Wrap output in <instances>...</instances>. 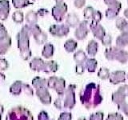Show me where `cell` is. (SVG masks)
<instances>
[{"mask_svg":"<svg viewBox=\"0 0 128 120\" xmlns=\"http://www.w3.org/2000/svg\"><path fill=\"white\" fill-rule=\"evenodd\" d=\"M80 101L87 109L95 108L102 101V96L100 92V85L94 82L88 83L80 91Z\"/></svg>","mask_w":128,"mask_h":120,"instance_id":"obj_1","label":"cell"},{"mask_svg":"<svg viewBox=\"0 0 128 120\" xmlns=\"http://www.w3.org/2000/svg\"><path fill=\"white\" fill-rule=\"evenodd\" d=\"M76 85L70 84L66 90L65 93L62 95H59V97L55 100L54 106L57 109L61 110L62 108L72 109L75 105V91Z\"/></svg>","mask_w":128,"mask_h":120,"instance_id":"obj_2","label":"cell"},{"mask_svg":"<svg viewBox=\"0 0 128 120\" xmlns=\"http://www.w3.org/2000/svg\"><path fill=\"white\" fill-rule=\"evenodd\" d=\"M29 36L30 34L27 30L26 26H24L21 31L18 34V46L20 50V54L23 59L27 60L30 58L31 51L29 48Z\"/></svg>","mask_w":128,"mask_h":120,"instance_id":"obj_3","label":"cell"},{"mask_svg":"<svg viewBox=\"0 0 128 120\" xmlns=\"http://www.w3.org/2000/svg\"><path fill=\"white\" fill-rule=\"evenodd\" d=\"M104 55L106 58L110 61L117 60L120 63H126L128 61V52L116 46L106 48L104 52Z\"/></svg>","mask_w":128,"mask_h":120,"instance_id":"obj_4","label":"cell"},{"mask_svg":"<svg viewBox=\"0 0 128 120\" xmlns=\"http://www.w3.org/2000/svg\"><path fill=\"white\" fill-rule=\"evenodd\" d=\"M6 120H34V118L27 109L22 106H16L8 112Z\"/></svg>","mask_w":128,"mask_h":120,"instance_id":"obj_5","label":"cell"},{"mask_svg":"<svg viewBox=\"0 0 128 120\" xmlns=\"http://www.w3.org/2000/svg\"><path fill=\"white\" fill-rule=\"evenodd\" d=\"M47 86L55 90L58 95H62L66 91L65 80L62 78H58L56 76H51L47 80Z\"/></svg>","mask_w":128,"mask_h":120,"instance_id":"obj_6","label":"cell"},{"mask_svg":"<svg viewBox=\"0 0 128 120\" xmlns=\"http://www.w3.org/2000/svg\"><path fill=\"white\" fill-rule=\"evenodd\" d=\"M67 10H68V6L66 2H57L56 5L52 8L51 14L56 22H61L65 18Z\"/></svg>","mask_w":128,"mask_h":120,"instance_id":"obj_7","label":"cell"},{"mask_svg":"<svg viewBox=\"0 0 128 120\" xmlns=\"http://www.w3.org/2000/svg\"><path fill=\"white\" fill-rule=\"evenodd\" d=\"M49 32L55 37L62 38L69 34L70 27L67 26L66 24H55L50 26Z\"/></svg>","mask_w":128,"mask_h":120,"instance_id":"obj_8","label":"cell"},{"mask_svg":"<svg viewBox=\"0 0 128 120\" xmlns=\"http://www.w3.org/2000/svg\"><path fill=\"white\" fill-rule=\"evenodd\" d=\"M89 24L90 23L88 20H83V21L80 22L79 25L76 27V30L74 31V36L78 40H83L86 38L90 31Z\"/></svg>","mask_w":128,"mask_h":120,"instance_id":"obj_9","label":"cell"},{"mask_svg":"<svg viewBox=\"0 0 128 120\" xmlns=\"http://www.w3.org/2000/svg\"><path fill=\"white\" fill-rule=\"evenodd\" d=\"M128 95V86L123 85L121 86L114 93L112 94V101L117 105L125 102V98Z\"/></svg>","mask_w":128,"mask_h":120,"instance_id":"obj_10","label":"cell"},{"mask_svg":"<svg viewBox=\"0 0 128 120\" xmlns=\"http://www.w3.org/2000/svg\"><path fill=\"white\" fill-rule=\"evenodd\" d=\"M89 27L92 33H93L94 38H98V40H102L104 38V36L106 34L105 29L101 24L95 22L93 20H91L90 23L89 24Z\"/></svg>","mask_w":128,"mask_h":120,"instance_id":"obj_11","label":"cell"},{"mask_svg":"<svg viewBox=\"0 0 128 120\" xmlns=\"http://www.w3.org/2000/svg\"><path fill=\"white\" fill-rule=\"evenodd\" d=\"M47 86H43L41 87H38L36 89V94L38 98L40 99L43 104H50L51 103V96L50 93L47 90Z\"/></svg>","mask_w":128,"mask_h":120,"instance_id":"obj_12","label":"cell"},{"mask_svg":"<svg viewBox=\"0 0 128 120\" xmlns=\"http://www.w3.org/2000/svg\"><path fill=\"white\" fill-rule=\"evenodd\" d=\"M109 80L112 84H118L120 82H125V80H126L125 71L116 70V71L112 72V73H110Z\"/></svg>","mask_w":128,"mask_h":120,"instance_id":"obj_13","label":"cell"},{"mask_svg":"<svg viewBox=\"0 0 128 120\" xmlns=\"http://www.w3.org/2000/svg\"><path fill=\"white\" fill-rule=\"evenodd\" d=\"M80 23V20L78 16L74 13L68 14L66 18V25L70 28L77 27Z\"/></svg>","mask_w":128,"mask_h":120,"instance_id":"obj_14","label":"cell"},{"mask_svg":"<svg viewBox=\"0 0 128 120\" xmlns=\"http://www.w3.org/2000/svg\"><path fill=\"white\" fill-rule=\"evenodd\" d=\"M10 6L8 0H1L0 1V19L5 20L9 14Z\"/></svg>","mask_w":128,"mask_h":120,"instance_id":"obj_15","label":"cell"},{"mask_svg":"<svg viewBox=\"0 0 128 120\" xmlns=\"http://www.w3.org/2000/svg\"><path fill=\"white\" fill-rule=\"evenodd\" d=\"M46 62H44L42 58H34L30 63V66L32 70L36 71H43L45 67Z\"/></svg>","mask_w":128,"mask_h":120,"instance_id":"obj_16","label":"cell"},{"mask_svg":"<svg viewBox=\"0 0 128 120\" xmlns=\"http://www.w3.org/2000/svg\"><path fill=\"white\" fill-rule=\"evenodd\" d=\"M116 46L121 49L128 46V32H122L116 39Z\"/></svg>","mask_w":128,"mask_h":120,"instance_id":"obj_17","label":"cell"},{"mask_svg":"<svg viewBox=\"0 0 128 120\" xmlns=\"http://www.w3.org/2000/svg\"><path fill=\"white\" fill-rule=\"evenodd\" d=\"M98 44L95 40H90L88 42V45L86 46V51L87 54L91 57L95 56L96 54L98 53Z\"/></svg>","mask_w":128,"mask_h":120,"instance_id":"obj_18","label":"cell"},{"mask_svg":"<svg viewBox=\"0 0 128 120\" xmlns=\"http://www.w3.org/2000/svg\"><path fill=\"white\" fill-rule=\"evenodd\" d=\"M10 38L9 36L0 39V54H4L10 46Z\"/></svg>","mask_w":128,"mask_h":120,"instance_id":"obj_19","label":"cell"},{"mask_svg":"<svg viewBox=\"0 0 128 120\" xmlns=\"http://www.w3.org/2000/svg\"><path fill=\"white\" fill-rule=\"evenodd\" d=\"M74 59L77 64H84L87 59V56L82 50H78L74 53Z\"/></svg>","mask_w":128,"mask_h":120,"instance_id":"obj_20","label":"cell"},{"mask_svg":"<svg viewBox=\"0 0 128 120\" xmlns=\"http://www.w3.org/2000/svg\"><path fill=\"white\" fill-rule=\"evenodd\" d=\"M97 65H98L97 60L94 58H87L85 63H84V66H85L86 69H87V70L89 72H92V73L96 70Z\"/></svg>","mask_w":128,"mask_h":120,"instance_id":"obj_21","label":"cell"},{"mask_svg":"<svg viewBox=\"0 0 128 120\" xmlns=\"http://www.w3.org/2000/svg\"><path fill=\"white\" fill-rule=\"evenodd\" d=\"M54 52V47L52 45L51 43H46L43 47V50L42 52V54L43 57H45L46 58H50L52 57Z\"/></svg>","mask_w":128,"mask_h":120,"instance_id":"obj_22","label":"cell"},{"mask_svg":"<svg viewBox=\"0 0 128 120\" xmlns=\"http://www.w3.org/2000/svg\"><path fill=\"white\" fill-rule=\"evenodd\" d=\"M78 46V43L75 41L74 39L70 38L66 41V42L64 43V48H65L66 51L71 53V52H74L76 48Z\"/></svg>","mask_w":128,"mask_h":120,"instance_id":"obj_23","label":"cell"},{"mask_svg":"<svg viewBox=\"0 0 128 120\" xmlns=\"http://www.w3.org/2000/svg\"><path fill=\"white\" fill-rule=\"evenodd\" d=\"M121 9L119 8H110L108 7L106 12H105V16L107 19H114L118 17Z\"/></svg>","mask_w":128,"mask_h":120,"instance_id":"obj_24","label":"cell"},{"mask_svg":"<svg viewBox=\"0 0 128 120\" xmlns=\"http://www.w3.org/2000/svg\"><path fill=\"white\" fill-rule=\"evenodd\" d=\"M38 15L37 12H34L33 10L29 11L26 15V20L28 22V25H33V24H36L38 22Z\"/></svg>","mask_w":128,"mask_h":120,"instance_id":"obj_25","label":"cell"},{"mask_svg":"<svg viewBox=\"0 0 128 120\" xmlns=\"http://www.w3.org/2000/svg\"><path fill=\"white\" fill-rule=\"evenodd\" d=\"M58 66L55 61H49L46 62L44 67V72L46 73H51V72H56L58 70Z\"/></svg>","mask_w":128,"mask_h":120,"instance_id":"obj_26","label":"cell"},{"mask_svg":"<svg viewBox=\"0 0 128 120\" xmlns=\"http://www.w3.org/2000/svg\"><path fill=\"white\" fill-rule=\"evenodd\" d=\"M23 86V83L21 81H16L13 85L10 86V92L14 95H18L20 94L22 90V88Z\"/></svg>","mask_w":128,"mask_h":120,"instance_id":"obj_27","label":"cell"},{"mask_svg":"<svg viewBox=\"0 0 128 120\" xmlns=\"http://www.w3.org/2000/svg\"><path fill=\"white\" fill-rule=\"evenodd\" d=\"M127 25H128V22L124 18L120 17V18H118L117 19H116L115 26H116V27H117V29L119 30L121 32L125 29V27Z\"/></svg>","mask_w":128,"mask_h":120,"instance_id":"obj_28","label":"cell"},{"mask_svg":"<svg viewBox=\"0 0 128 120\" xmlns=\"http://www.w3.org/2000/svg\"><path fill=\"white\" fill-rule=\"evenodd\" d=\"M95 12V10L93 7L90 6H86L83 10V16L85 18L86 20H89V19H92L93 18V15Z\"/></svg>","mask_w":128,"mask_h":120,"instance_id":"obj_29","label":"cell"},{"mask_svg":"<svg viewBox=\"0 0 128 120\" xmlns=\"http://www.w3.org/2000/svg\"><path fill=\"white\" fill-rule=\"evenodd\" d=\"M13 5L15 8H23L31 4L29 0H12Z\"/></svg>","mask_w":128,"mask_h":120,"instance_id":"obj_30","label":"cell"},{"mask_svg":"<svg viewBox=\"0 0 128 120\" xmlns=\"http://www.w3.org/2000/svg\"><path fill=\"white\" fill-rule=\"evenodd\" d=\"M104 3L110 8H119L122 9V3L118 0H103Z\"/></svg>","mask_w":128,"mask_h":120,"instance_id":"obj_31","label":"cell"},{"mask_svg":"<svg viewBox=\"0 0 128 120\" xmlns=\"http://www.w3.org/2000/svg\"><path fill=\"white\" fill-rule=\"evenodd\" d=\"M34 38L35 39L36 42H37L38 44H42L47 40V35H46V34L45 33V32L41 31L37 35L34 36Z\"/></svg>","mask_w":128,"mask_h":120,"instance_id":"obj_32","label":"cell"},{"mask_svg":"<svg viewBox=\"0 0 128 120\" xmlns=\"http://www.w3.org/2000/svg\"><path fill=\"white\" fill-rule=\"evenodd\" d=\"M110 73L107 68H101L98 72V76L101 79H107L110 78Z\"/></svg>","mask_w":128,"mask_h":120,"instance_id":"obj_33","label":"cell"},{"mask_svg":"<svg viewBox=\"0 0 128 120\" xmlns=\"http://www.w3.org/2000/svg\"><path fill=\"white\" fill-rule=\"evenodd\" d=\"M12 18L13 20L17 23H22L23 19H24V17H23V13L22 11H15L14 13L13 14V16H12Z\"/></svg>","mask_w":128,"mask_h":120,"instance_id":"obj_34","label":"cell"},{"mask_svg":"<svg viewBox=\"0 0 128 120\" xmlns=\"http://www.w3.org/2000/svg\"><path fill=\"white\" fill-rule=\"evenodd\" d=\"M101 42H102V44L103 46H110L111 42H112V37H111V35L109 34H106L105 36H104V38L101 40Z\"/></svg>","mask_w":128,"mask_h":120,"instance_id":"obj_35","label":"cell"},{"mask_svg":"<svg viewBox=\"0 0 128 120\" xmlns=\"http://www.w3.org/2000/svg\"><path fill=\"white\" fill-rule=\"evenodd\" d=\"M103 117H104V114L102 112L99 111V112H96V113L92 114L90 116L89 120H103Z\"/></svg>","mask_w":128,"mask_h":120,"instance_id":"obj_36","label":"cell"},{"mask_svg":"<svg viewBox=\"0 0 128 120\" xmlns=\"http://www.w3.org/2000/svg\"><path fill=\"white\" fill-rule=\"evenodd\" d=\"M106 120H123V116L118 113H112L108 114Z\"/></svg>","mask_w":128,"mask_h":120,"instance_id":"obj_37","label":"cell"},{"mask_svg":"<svg viewBox=\"0 0 128 120\" xmlns=\"http://www.w3.org/2000/svg\"><path fill=\"white\" fill-rule=\"evenodd\" d=\"M102 12L100 11V10H95L94 14L93 15V18H92V20H93V21H94L95 22L99 23L100 21L102 20Z\"/></svg>","mask_w":128,"mask_h":120,"instance_id":"obj_38","label":"cell"},{"mask_svg":"<svg viewBox=\"0 0 128 120\" xmlns=\"http://www.w3.org/2000/svg\"><path fill=\"white\" fill-rule=\"evenodd\" d=\"M72 114L70 112H63L59 115L58 120H71Z\"/></svg>","mask_w":128,"mask_h":120,"instance_id":"obj_39","label":"cell"},{"mask_svg":"<svg viewBox=\"0 0 128 120\" xmlns=\"http://www.w3.org/2000/svg\"><path fill=\"white\" fill-rule=\"evenodd\" d=\"M86 5V0H74V6L78 8V9H81Z\"/></svg>","mask_w":128,"mask_h":120,"instance_id":"obj_40","label":"cell"},{"mask_svg":"<svg viewBox=\"0 0 128 120\" xmlns=\"http://www.w3.org/2000/svg\"><path fill=\"white\" fill-rule=\"evenodd\" d=\"M75 70L76 73L78 74H83L84 70H85V66H84V64H77L75 66Z\"/></svg>","mask_w":128,"mask_h":120,"instance_id":"obj_41","label":"cell"},{"mask_svg":"<svg viewBox=\"0 0 128 120\" xmlns=\"http://www.w3.org/2000/svg\"><path fill=\"white\" fill-rule=\"evenodd\" d=\"M6 36H8V35H7V32L6 30V28L4 27L2 24L0 23V39L6 37Z\"/></svg>","mask_w":128,"mask_h":120,"instance_id":"obj_42","label":"cell"},{"mask_svg":"<svg viewBox=\"0 0 128 120\" xmlns=\"http://www.w3.org/2000/svg\"><path fill=\"white\" fill-rule=\"evenodd\" d=\"M38 120H50L49 116L46 111H41L38 114Z\"/></svg>","mask_w":128,"mask_h":120,"instance_id":"obj_43","label":"cell"},{"mask_svg":"<svg viewBox=\"0 0 128 120\" xmlns=\"http://www.w3.org/2000/svg\"><path fill=\"white\" fill-rule=\"evenodd\" d=\"M8 67L7 61L5 59H0V70H6Z\"/></svg>","mask_w":128,"mask_h":120,"instance_id":"obj_44","label":"cell"},{"mask_svg":"<svg viewBox=\"0 0 128 120\" xmlns=\"http://www.w3.org/2000/svg\"><path fill=\"white\" fill-rule=\"evenodd\" d=\"M49 13V11L46 9H44V8H41V9H39L38 11H37V14L38 16H41V17H43V16H45L46 14H48Z\"/></svg>","mask_w":128,"mask_h":120,"instance_id":"obj_45","label":"cell"},{"mask_svg":"<svg viewBox=\"0 0 128 120\" xmlns=\"http://www.w3.org/2000/svg\"><path fill=\"white\" fill-rule=\"evenodd\" d=\"M123 14H124V16H125V18H126L128 19V8H126V9L124 10Z\"/></svg>","mask_w":128,"mask_h":120,"instance_id":"obj_46","label":"cell"},{"mask_svg":"<svg viewBox=\"0 0 128 120\" xmlns=\"http://www.w3.org/2000/svg\"><path fill=\"white\" fill-rule=\"evenodd\" d=\"M2 112H3V106L2 105H0V120H1V117H2Z\"/></svg>","mask_w":128,"mask_h":120,"instance_id":"obj_47","label":"cell"},{"mask_svg":"<svg viewBox=\"0 0 128 120\" xmlns=\"http://www.w3.org/2000/svg\"><path fill=\"white\" fill-rule=\"evenodd\" d=\"M4 79H5V76H4V74H2V73H0V82L3 81Z\"/></svg>","mask_w":128,"mask_h":120,"instance_id":"obj_48","label":"cell"},{"mask_svg":"<svg viewBox=\"0 0 128 120\" xmlns=\"http://www.w3.org/2000/svg\"><path fill=\"white\" fill-rule=\"evenodd\" d=\"M78 120H86L85 117H81V118H79Z\"/></svg>","mask_w":128,"mask_h":120,"instance_id":"obj_49","label":"cell"},{"mask_svg":"<svg viewBox=\"0 0 128 120\" xmlns=\"http://www.w3.org/2000/svg\"><path fill=\"white\" fill-rule=\"evenodd\" d=\"M54 1L56 2V3H57V2H63V0H54Z\"/></svg>","mask_w":128,"mask_h":120,"instance_id":"obj_50","label":"cell"},{"mask_svg":"<svg viewBox=\"0 0 128 120\" xmlns=\"http://www.w3.org/2000/svg\"><path fill=\"white\" fill-rule=\"evenodd\" d=\"M127 4H128V0H127Z\"/></svg>","mask_w":128,"mask_h":120,"instance_id":"obj_51","label":"cell"},{"mask_svg":"<svg viewBox=\"0 0 128 120\" xmlns=\"http://www.w3.org/2000/svg\"><path fill=\"white\" fill-rule=\"evenodd\" d=\"M127 76H128V75H127Z\"/></svg>","mask_w":128,"mask_h":120,"instance_id":"obj_52","label":"cell"}]
</instances>
